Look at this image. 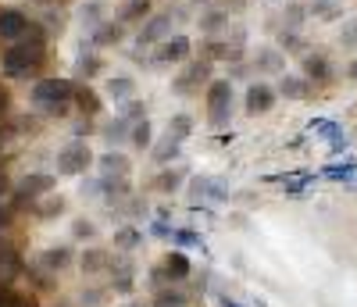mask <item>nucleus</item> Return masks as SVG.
<instances>
[{"instance_id":"nucleus-2","label":"nucleus","mask_w":357,"mask_h":307,"mask_svg":"<svg viewBox=\"0 0 357 307\" xmlns=\"http://www.w3.org/2000/svg\"><path fill=\"white\" fill-rule=\"evenodd\" d=\"M36 111L43 114H68L72 100H75V82L68 79H40L33 86V93H29Z\"/></svg>"},{"instance_id":"nucleus-13","label":"nucleus","mask_w":357,"mask_h":307,"mask_svg":"<svg viewBox=\"0 0 357 307\" xmlns=\"http://www.w3.org/2000/svg\"><path fill=\"white\" fill-rule=\"evenodd\" d=\"M57 179L54 175H43V172H29L22 182H18V197H29V200H40L47 193H54Z\"/></svg>"},{"instance_id":"nucleus-56","label":"nucleus","mask_w":357,"mask_h":307,"mask_svg":"<svg viewBox=\"0 0 357 307\" xmlns=\"http://www.w3.org/2000/svg\"><path fill=\"white\" fill-rule=\"evenodd\" d=\"M190 4H211V0H190Z\"/></svg>"},{"instance_id":"nucleus-55","label":"nucleus","mask_w":357,"mask_h":307,"mask_svg":"<svg viewBox=\"0 0 357 307\" xmlns=\"http://www.w3.org/2000/svg\"><path fill=\"white\" fill-rule=\"evenodd\" d=\"M122 307H146V304H139V300H129V304H122Z\"/></svg>"},{"instance_id":"nucleus-54","label":"nucleus","mask_w":357,"mask_h":307,"mask_svg":"<svg viewBox=\"0 0 357 307\" xmlns=\"http://www.w3.org/2000/svg\"><path fill=\"white\" fill-rule=\"evenodd\" d=\"M347 75H350V79H357V61H350V68H347Z\"/></svg>"},{"instance_id":"nucleus-39","label":"nucleus","mask_w":357,"mask_h":307,"mask_svg":"<svg viewBox=\"0 0 357 307\" xmlns=\"http://www.w3.org/2000/svg\"><path fill=\"white\" fill-rule=\"evenodd\" d=\"M307 11L318 15V18H336V15H340L336 0H311V8H307Z\"/></svg>"},{"instance_id":"nucleus-40","label":"nucleus","mask_w":357,"mask_h":307,"mask_svg":"<svg viewBox=\"0 0 357 307\" xmlns=\"http://www.w3.org/2000/svg\"><path fill=\"white\" fill-rule=\"evenodd\" d=\"M72 236L75 239H97V225L89 222V218H75L72 222Z\"/></svg>"},{"instance_id":"nucleus-28","label":"nucleus","mask_w":357,"mask_h":307,"mask_svg":"<svg viewBox=\"0 0 357 307\" xmlns=\"http://www.w3.org/2000/svg\"><path fill=\"white\" fill-rule=\"evenodd\" d=\"M143 243V229H136V225H122L114 232V247L122 250V254H129V250H136Z\"/></svg>"},{"instance_id":"nucleus-33","label":"nucleus","mask_w":357,"mask_h":307,"mask_svg":"<svg viewBox=\"0 0 357 307\" xmlns=\"http://www.w3.org/2000/svg\"><path fill=\"white\" fill-rule=\"evenodd\" d=\"M22 268V257H18V250L11 247L8 239H0V271L4 275H11V271H18Z\"/></svg>"},{"instance_id":"nucleus-12","label":"nucleus","mask_w":357,"mask_h":307,"mask_svg":"<svg viewBox=\"0 0 357 307\" xmlns=\"http://www.w3.org/2000/svg\"><path fill=\"white\" fill-rule=\"evenodd\" d=\"M304 79L307 82H333V61L325 50H307L304 54Z\"/></svg>"},{"instance_id":"nucleus-37","label":"nucleus","mask_w":357,"mask_h":307,"mask_svg":"<svg viewBox=\"0 0 357 307\" xmlns=\"http://www.w3.org/2000/svg\"><path fill=\"white\" fill-rule=\"evenodd\" d=\"M172 243H175V247H200L204 250V239L193 229H172Z\"/></svg>"},{"instance_id":"nucleus-18","label":"nucleus","mask_w":357,"mask_h":307,"mask_svg":"<svg viewBox=\"0 0 357 307\" xmlns=\"http://www.w3.org/2000/svg\"><path fill=\"white\" fill-rule=\"evenodd\" d=\"M89 40H93V47H118L126 40V25L122 22H104L89 33Z\"/></svg>"},{"instance_id":"nucleus-58","label":"nucleus","mask_w":357,"mask_h":307,"mask_svg":"<svg viewBox=\"0 0 357 307\" xmlns=\"http://www.w3.org/2000/svg\"><path fill=\"white\" fill-rule=\"evenodd\" d=\"M0 147H4V133H0Z\"/></svg>"},{"instance_id":"nucleus-35","label":"nucleus","mask_w":357,"mask_h":307,"mask_svg":"<svg viewBox=\"0 0 357 307\" xmlns=\"http://www.w3.org/2000/svg\"><path fill=\"white\" fill-rule=\"evenodd\" d=\"M36 214L40 218H57V214H65V200L61 197H40V204H36Z\"/></svg>"},{"instance_id":"nucleus-21","label":"nucleus","mask_w":357,"mask_h":307,"mask_svg":"<svg viewBox=\"0 0 357 307\" xmlns=\"http://www.w3.org/2000/svg\"><path fill=\"white\" fill-rule=\"evenodd\" d=\"M279 93L286 100H307L311 97V82L304 75H282L279 79Z\"/></svg>"},{"instance_id":"nucleus-3","label":"nucleus","mask_w":357,"mask_h":307,"mask_svg":"<svg viewBox=\"0 0 357 307\" xmlns=\"http://www.w3.org/2000/svg\"><path fill=\"white\" fill-rule=\"evenodd\" d=\"M207 121H211L215 129L229 126V118H232V100H236V89H232V79H211L207 82Z\"/></svg>"},{"instance_id":"nucleus-49","label":"nucleus","mask_w":357,"mask_h":307,"mask_svg":"<svg viewBox=\"0 0 357 307\" xmlns=\"http://www.w3.org/2000/svg\"><path fill=\"white\" fill-rule=\"evenodd\" d=\"M8 307H40V304H36V300H33V297H22V293H15V297H11V304H8Z\"/></svg>"},{"instance_id":"nucleus-1","label":"nucleus","mask_w":357,"mask_h":307,"mask_svg":"<svg viewBox=\"0 0 357 307\" xmlns=\"http://www.w3.org/2000/svg\"><path fill=\"white\" fill-rule=\"evenodd\" d=\"M43 61H47L43 43L22 40V43H11L4 54H0V68H4L8 79H29V75H36L43 68Z\"/></svg>"},{"instance_id":"nucleus-44","label":"nucleus","mask_w":357,"mask_h":307,"mask_svg":"<svg viewBox=\"0 0 357 307\" xmlns=\"http://www.w3.org/2000/svg\"><path fill=\"white\" fill-rule=\"evenodd\" d=\"M279 43H282V50H286V54L304 50V36H301V33H282V36H279Z\"/></svg>"},{"instance_id":"nucleus-43","label":"nucleus","mask_w":357,"mask_h":307,"mask_svg":"<svg viewBox=\"0 0 357 307\" xmlns=\"http://www.w3.org/2000/svg\"><path fill=\"white\" fill-rule=\"evenodd\" d=\"M104 300H107V290H97V286L82 290V307H100Z\"/></svg>"},{"instance_id":"nucleus-19","label":"nucleus","mask_w":357,"mask_h":307,"mask_svg":"<svg viewBox=\"0 0 357 307\" xmlns=\"http://www.w3.org/2000/svg\"><path fill=\"white\" fill-rule=\"evenodd\" d=\"M72 261H75L72 247H47V250L36 257V264H40V268H47V271H65Z\"/></svg>"},{"instance_id":"nucleus-53","label":"nucleus","mask_w":357,"mask_h":307,"mask_svg":"<svg viewBox=\"0 0 357 307\" xmlns=\"http://www.w3.org/2000/svg\"><path fill=\"white\" fill-rule=\"evenodd\" d=\"M218 304H222V307H243V304H236V300H232V297H222V300H218Z\"/></svg>"},{"instance_id":"nucleus-5","label":"nucleus","mask_w":357,"mask_h":307,"mask_svg":"<svg viewBox=\"0 0 357 307\" xmlns=\"http://www.w3.org/2000/svg\"><path fill=\"white\" fill-rule=\"evenodd\" d=\"M89 165H93V150H89V143H82V140H72V143H65L61 150H57V172L61 175H82Z\"/></svg>"},{"instance_id":"nucleus-51","label":"nucleus","mask_w":357,"mask_h":307,"mask_svg":"<svg viewBox=\"0 0 357 307\" xmlns=\"http://www.w3.org/2000/svg\"><path fill=\"white\" fill-rule=\"evenodd\" d=\"M8 229H11V211L0 204V232H8Z\"/></svg>"},{"instance_id":"nucleus-48","label":"nucleus","mask_w":357,"mask_h":307,"mask_svg":"<svg viewBox=\"0 0 357 307\" xmlns=\"http://www.w3.org/2000/svg\"><path fill=\"white\" fill-rule=\"evenodd\" d=\"M151 236H158V239H172V229L158 218V222H151Z\"/></svg>"},{"instance_id":"nucleus-7","label":"nucleus","mask_w":357,"mask_h":307,"mask_svg":"<svg viewBox=\"0 0 357 307\" xmlns=\"http://www.w3.org/2000/svg\"><path fill=\"white\" fill-rule=\"evenodd\" d=\"M193 54V40L190 36H168L158 43V54L151 57V65H186Z\"/></svg>"},{"instance_id":"nucleus-38","label":"nucleus","mask_w":357,"mask_h":307,"mask_svg":"<svg viewBox=\"0 0 357 307\" xmlns=\"http://www.w3.org/2000/svg\"><path fill=\"white\" fill-rule=\"evenodd\" d=\"M122 118L129 121V126H136V121H143V118H146V104H139L136 97H132V100H126V104H122Z\"/></svg>"},{"instance_id":"nucleus-23","label":"nucleus","mask_w":357,"mask_h":307,"mask_svg":"<svg viewBox=\"0 0 357 307\" xmlns=\"http://www.w3.org/2000/svg\"><path fill=\"white\" fill-rule=\"evenodd\" d=\"M197 25H200V33H204L207 40H215L222 29L229 25V11H225V8H211V11H204V15H200Z\"/></svg>"},{"instance_id":"nucleus-6","label":"nucleus","mask_w":357,"mask_h":307,"mask_svg":"<svg viewBox=\"0 0 357 307\" xmlns=\"http://www.w3.org/2000/svg\"><path fill=\"white\" fill-rule=\"evenodd\" d=\"M186 190H190V197L197 204H225L229 200V186L222 179H215V175H190Z\"/></svg>"},{"instance_id":"nucleus-9","label":"nucleus","mask_w":357,"mask_h":307,"mask_svg":"<svg viewBox=\"0 0 357 307\" xmlns=\"http://www.w3.org/2000/svg\"><path fill=\"white\" fill-rule=\"evenodd\" d=\"M172 11H158V15H151L146 18V25L136 33V50H143V47H154V43H161V40H168V33H172Z\"/></svg>"},{"instance_id":"nucleus-47","label":"nucleus","mask_w":357,"mask_h":307,"mask_svg":"<svg viewBox=\"0 0 357 307\" xmlns=\"http://www.w3.org/2000/svg\"><path fill=\"white\" fill-rule=\"evenodd\" d=\"M82 197L86 200H97L100 197V179H89V182L82 179Z\"/></svg>"},{"instance_id":"nucleus-41","label":"nucleus","mask_w":357,"mask_h":307,"mask_svg":"<svg viewBox=\"0 0 357 307\" xmlns=\"http://www.w3.org/2000/svg\"><path fill=\"white\" fill-rule=\"evenodd\" d=\"M354 172H357V161H343V165H329L321 175H325V179H350Z\"/></svg>"},{"instance_id":"nucleus-15","label":"nucleus","mask_w":357,"mask_h":307,"mask_svg":"<svg viewBox=\"0 0 357 307\" xmlns=\"http://www.w3.org/2000/svg\"><path fill=\"white\" fill-rule=\"evenodd\" d=\"M311 133H314V136H325V143H329L333 150H347V147H350L347 129L336 126V121H329V118H314V121H311Z\"/></svg>"},{"instance_id":"nucleus-4","label":"nucleus","mask_w":357,"mask_h":307,"mask_svg":"<svg viewBox=\"0 0 357 307\" xmlns=\"http://www.w3.org/2000/svg\"><path fill=\"white\" fill-rule=\"evenodd\" d=\"M211 82V61L207 57H197V61H186V68L172 79V93L175 97H193L200 93V86Z\"/></svg>"},{"instance_id":"nucleus-14","label":"nucleus","mask_w":357,"mask_h":307,"mask_svg":"<svg viewBox=\"0 0 357 307\" xmlns=\"http://www.w3.org/2000/svg\"><path fill=\"white\" fill-rule=\"evenodd\" d=\"M97 168H100L104 179H129L132 161L126 158L122 150H107V154H100V158H97Z\"/></svg>"},{"instance_id":"nucleus-32","label":"nucleus","mask_w":357,"mask_h":307,"mask_svg":"<svg viewBox=\"0 0 357 307\" xmlns=\"http://www.w3.org/2000/svg\"><path fill=\"white\" fill-rule=\"evenodd\" d=\"M129 129H132V126H129V121H126L122 114H118V118L111 121V126H104V133H100V136H104V140H107V143L114 147V143H122V140H129Z\"/></svg>"},{"instance_id":"nucleus-8","label":"nucleus","mask_w":357,"mask_h":307,"mask_svg":"<svg viewBox=\"0 0 357 307\" xmlns=\"http://www.w3.org/2000/svg\"><path fill=\"white\" fill-rule=\"evenodd\" d=\"M107 271H111V290L122 293V297H132V290H136V261L129 254H118V257L111 254Z\"/></svg>"},{"instance_id":"nucleus-36","label":"nucleus","mask_w":357,"mask_h":307,"mask_svg":"<svg viewBox=\"0 0 357 307\" xmlns=\"http://www.w3.org/2000/svg\"><path fill=\"white\" fill-rule=\"evenodd\" d=\"M100 68H104V61H100L97 54H82V57L75 61V72H79V75H86V79H93Z\"/></svg>"},{"instance_id":"nucleus-22","label":"nucleus","mask_w":357,"mask_h":307,"mask_svg":"<svg viewBox=\"0 0 357 307\" xmlns=\"http://www.w3.org/2000/svg\"><path fill=\"white\" fill-rule=\"evenodd\" d=\"M161 268L168 271V279H172V283H183V279H190V271H193V264H190V257H186L183 250H172V254L161 261Z\"/></svg>"},{"instance_id":"nucleus-42","label":"nucleus","mask_w":357,"mask_h":307,"mask_svg":"<svg viewBox=\"0 0 357 307\" xmlns=\"http://www.w3.org/2000/svg\"><path fill=\"white\" fill-rule=\"evenodd\" d=\"M279 182L286 186V193H289V197H301V193L307 190V182H311V179H307V175H296V179H286V175H282Z\"/></svg>"},{"instance_id":"nucleus-31","label":"nucleus","mask_w":357,"mask_h":307,"mask_svg":"<svg viewBox=\"0 0 357 307\" xmlns=\"http://www.w3.org/2000/svg\"><path fill=\"white\" fill-rule=\"evenodd\" d=\"M168 136H175L178 143L193 136V118L190 114H172L168 118Z\"/></svg>"},{"instance_id":"nucleus-27","label":"nucleus","mask_w":357,"mask_h":307,"mask_svg":"<svg viewBox=\"0 0 357 307\" xmlns=\"http://www.w3.org/2000/svg\"><path fill=\"white\" fill-rule=\"evenodd\" d=\"M129 143H132V150H151V143H154V126H151V118L136 121V126L129 129Z\"/></svg>"},{"instance_id":"nucleus-46","label":"nucleus","mask_w":357,"mask_h":307,"mask_svg":"<svg viewBox=\"0 0 357 307\" xmlns=\"http://www.w3.org/2000/svg\"><path fill=\"white\" fill-rule=\"evenodd\" d=\"M340 43H343V47H357V18L343 25V33H340Z\"/></svg>"},{"instance_id":"nucleus-20","label":"nucleus","mask_w":357,"mask_h":307,"mask_svg":"<svg viewBox=\"0 0 357 307\" xmlns=\"http://www.w3.org/2000/svg\"><path fill=\"white\" fill-rule=\"evenodd\" d=\"M178 154H183V143H178L175 136H161V140H154L151 143V158L158 161V165H172V161H178Z\"/></svg>"},{"instance_id":"nucleus-30","label":"nucleus","mask_w":357,"mask_h":307,"mask_svg":"<svg viewBox=\"0 0 357 307\" xmlns=\"http://www.w3.org/2000/svg\"><path fill=\"white\" fill-rule=\"evenodd\" d=\"M75 104H79V107H82V114H89V118L100 114V97H97L89 86H75Z\"/></svg>"},{"instance_id":"nucleus-26","label":"nucleus","mask_w":357,"mask_h":307,"mask_svg":"<svg viewBox=\"0 0 357 307\" xmlns=\"http://www.w3.org/2000/svg\"><path fill=\"white\" fill-rule=\"evenodd\" d=\"M183 182H190V172H186V168H165V172L154 179V186H158L161 193H175Z\"/></svg>"},{"instance_id":"nucleus-57","label":"nucleus","mask_w":357,"mask_h":307,"mask_svg":"<svg viewBox=\"0 0 357 307\" xmlns=\"http://www.w3.org/2000/svg\"><path fill=\"white\" fill-rule=\"evenodd\" d=\"M54 307H72V304H65V300H57V304H54Z\"/></svg>"},{"instance_id":"nucleus-29","label":"nucleus","mask_w":357,"mask_h":307,"mask_svg":"<svg viewBox=\"0 0 357 307\" xmlns=\"http://www.w3.org/2000/svg\"><path fill=\"white\" fill-rule=\"evenodd\" d=\"M151 18V0H129V4L122 8V15H118V22L129 25V22H143Z\"/></svg>"},{"instance_id":"nucleus-11","label":"nucleus","mask_w":357,"mask_h":307,"mask_svg":"<svg viewBox=\"0 0 357 307\" xmlns=\"http://www.w3.org/2000/svg\"><path fill=\"white\" fill-rule=\"evenodd\" d=\"M275 89L268 86V82H250L247 86V93H243V111L250 114V118H257V114H268L275 107Z\"/></svg>"},{"instance_id":"nucleus-24","label":"nucleus","mask_w":357,"mask_h":307,"mask_svg":"<svg viewBox=\"0 0 357 307\" xmlns=\"http://www.w3.org/2000/svg\"><path fill=\"white\" fill-rule=\"evenodd\" d=\"M151 307H190V293L178 290V286H165V290H154V300Z\"/></svg>"},{"instance_id":"nucleus-17","label":"nucleus","mask_w":357,"mask_h":307,"mask_svg":"<svg viewBox=\"0 0 357 307\" xmlns=\"http://www.w3.org/2000/svg\"><path fill=\"white\" fill-rule=\"evenodd\" d=\"M104 97L114 100V104H126V100L136 97V82H132L129 75H111V79L104 82Z\"/></svg>"},{"instance_id":"nucleus-25","label":"nucleus","mask_w":357,"mask_h":307,"mask_svg":"<svg viewBox=\"0 0 357 307\" xmlns=\"http://www.w3.org/2000/svg\"><path fill=\"white\" fill-rule=\"evenodd\" d=\"M79 264H82V271H86V275H100V271H107L111 254H107V250H100V247H89V250H82Z\"/></svg>"},{"instance_id":"nucleus-34","label":"nucleus","mask_w":357,"mask_h":307,"mask_svg":"<svg viewBox=\"0 0 357 307\" xmlns=\"http://www.w3.org/2000/svg\"><path fill=\"white\" fill-rule=\"evenodd\" d=\"M79 18H82V25L89 29V33H93L97 25H104V4H100V0H93V4H86V8L79 11Z\"/></svg>"},{"instance_id":"nucleus-50","label":"nucleus","mask_w":357,"mask_h":307,"mask_svg":"<svg viewBox=\"0 0 357 307\" xmlns=\"http://www.w3.org/2000/svg\"><path fill=\"white\" fill-rule=\"evenodd\" d=\"M11 297H15V290H11L8 283H0V307H8V304H11Z\"/></svg>"},{"instance_id":"nucleus-45","label":"nucleus","mask_w":357,"mask_h":307,"mask_svg":"<svg viewBox=\"0 0 357 307\" xmlns=\"http://www.w3.org/2000/svg\"><path fill=\"white\" fill-rule=\"evenodd\" d=\"M151 286H154V290H165V286H175V283L168 279V271L158 264V268H151Z\"/></svg>"},{"instance_id":"nucleus-10","label":"nucleus","mask_w":357,"mask_h":307,"mask_svg":"<svg viewBox=\"0 0 357 307\" xmlns=\"http://www.w3.org/2000/svg\"><path fill=\"white\" fill-rule=\"evenodd\" d=\"M29 29H33V22H29L25 11H18V8H0V40L22 43V40L29 36Z\"/></svg>"},{"instance_id":"nucleus-16","label":"nucleus","mask_w":357,"mask_h":307,"mask_svg":"<svg viewBox=\"0 0 357 307\" xmlns=\"http://www.w3.org/2000/svg\"><path fill=\"white\" fill-rule=\"evenodd\" d=\"M254 72H264V75H275V72H282L286 68V54L279 50V47H257V54H254Z\"/></svg>"},{"instance_id":"nucleus-52","label":"nucleus","mask_w":357,"mask_h":307,"mask_svg":"<svg viewBox=\"0 0 357 307\" xmlns=\"http://www.w3.org/2000/svg\"><path fill=\"white\" fill-rule=\"evenodd\" d=\"M8 193H11V179H8L4 172H0V200H4Z\"/></svg>"}]
</instances>
